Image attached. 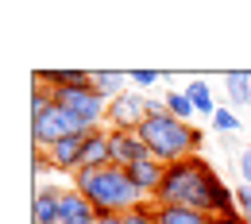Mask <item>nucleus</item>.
I'll use <instances>...</instances> for the list:
<instances>
[{"instance_id": "nucleus-20", "label": "nucleus", "mask_w": 251, "mask_h": 224, "mask_svg": "<svg viewBox=\"0 0 251 224\" xmlns=\"http://www.w3.org/2000/svg\"><path fill=\"white\" fill-rule=\"evenodd\" d=\"M240 178L244 186H251V147H240Z\"/></svg>"}, {"instance_id": "nucleus-16", "label": "nucleus", "mask_w": 251, "mask_h": 224, "mask_svg": "<svg viewBox=\"0 0 251 224\" xmlns=\"http://www.w3.org/2000/svg\"><path fill=\"white\" fill-rule=\"evenodd\" d=\"M213 128H217L220 135H236V131L244 128V120H240V112H236V108H217Z\"/></svg>"}, {"instance_id": "nucleus-18", "label": "nucleus", "mask_w": 251, "mask_h": 224, "mask_svg": "<svg viewBox=\"0 0 251 224\" xmlns=\"http://www.w3.org/2000/svg\"><path fill=\"white\" fill-rule=\"evenodd\" d=\"M127 224H158L155 217V205H139V209H131V213H124Z\"/></svg>"}, {"instance_id": "nucleus-1", "label": "nucleus", "mask_w": 251, "mask_h": 224, "mask_svg": "<svg viewBox=\"0 0 251 224\" xmlns=\"http://www.w3.org/2000/svg\"><path fill=\"white\" fill-rule=\"evenodd\" d=\"M74 190H81L89 201H93L97 217H108V213H131L139 205H151L143 201L139 190L131 186L127 170L120 166H104V170H77L74 174Z\"/></svg>"}, {"instance_id": "nucleus-15", "label": "nucleus", "mask_w": 251, "mask_h": 224, "mask_svg": "<svg viewBox=\"0 0 251 224\" xmlns=\"http://www.w3.org/2000/svg\"><path fill=\"white\" fill-rule=\"evenodd\" d=\"M162 100H166V112L170 116H178V120H186V124H193V100L186 97V89H166L162 93Z\"/></svg>"}, {"instance_id": "nucleus-11", "label": "nucleus", "mask_w": 251, "mask_h": 224, "mask_svg": "<svg viewBox=\"0 0 251 224\" xmlns=\"http://www.w3.org/2000/svg\"><path fill=\"white\" fill-rule=\"evenodd\" d=\"M93 89L104 100H116L120 93L131 89V81H127V74H120V70H93Z\"/></svg>"}, {"instance_id": "nucleus-14", "label": "nucleus", "mask_w": 251, "mask_h": 224, "mask_svg": "<svg viewBox=\"0 0 251 224\" xmlns=\"http://www.w3.org/2000/svg\"><path fill=\"white\" fill-rule=\"evenodd\" d=\"M186 97L193 100V112H197V116H209V120L217 116V104H213V89H209V81H205V77H193V81L186 85Z\"/></svg>"}, {"instance_id": "nucleus-4", "label": "nucleus", "mask_w": 251, "mask_h": 224, "mask_svg": "<svg viewBox=\"0 0 251 224\" xmlns=\"http://www.w3.org/2000/svg\"><path fill=\"white\" fill-rule=\"evenodd\" d=\"M147 100L151 97L139 93V89H127V93H120L116 100H108V131H139V124L151 116L147 112Z\"/></svg>"}, {"instance_id": "nucleus-21", "label": "nucleus", "mask_w": 251, "mask_h": 224, "mask_svg": "<svg viewBox=\"0 0 251 224\" xmlns=\"http://www.w3.org/2000/svg\"><path fill=\"white\" fill-rule=\"evenodd\" d=\"M97 221H100V224H127L124 213H108V217H97Z\"/></svg>"}, {"instance_id": "nucleus-3", "label": "nucleus", "mask_w": 251, "mask_h": 224, "mask_svg": "<svg viewBox=\"0 0 251 224\" xmlns=\"http://www.w3.org/2000/svg\"><path fill=\"white\" fill-rule=\"evenodd\" d=\"M66 135H85V124H77L70 112H62L58 104L50 108V112H43V116H35L31 120V139H35V151H47V147H54L58 139Z\"/></svg>"}, {"instance_id": "nucleus-9", "label": "nucleus", "mask_w": 251, "mask_h": 224, "mask_svg": "<svg viewBox=\"0 0 251 224\" xmlns=\"http://www.w3.org/2000/svg\"><path fill=\"white\" fill-rule=\"evenodd\" d=\"M112 166V151H108V131L97 128L85 135V151H81V170H104Z\"/></svg>"}, {"instance_id": "nucleus-23", "label": "nucleus", "mask_w": 251, "mask_h": 224, "mask_svg": "<svg viewBox=\"0 0 251 224\" xmlns=\"http://www.w3.org/2000/svg\"><path fill=\"white\" fill-rule=\"evenodd\" d=\"M248 108H251V93H248Z\"/></svg>"}, {"instance_id": "nucleus-2", "label": "nucleus", "mask_w": 251, "mask_h": 224, "mask_svg": "<svg viewBox=\"0 0 251 224\" xmlns=\"http://www.w3.org/2000/svg\"><path fill=\"white\" fill-rule=\"evenodd\" d=\"M139 135H143L151 159H158L162 166L197 155L201 143H205V131L197 128V124H186V120H178V116H170V112L147 116V120L139 124Z\"/></svg>"}, {"instance_id": "nucleus-8", "label": "nucleus", "mask_w": 251, "mask_h": 224, "mask_svg": "<svg viewBox=\"0 0 251 224\" xmlns=\"http://www.w3.org/2000/svg\"><path fill=\"white\" fill-rule=\"evenodd\" d=\"M93 221H97L93 201H89L81 190L66 186L62 190V224H93Z\"/></svg>"}, {"instance_id": "nucleus-24", "label": "nucleus", "mask_w": 251, "mask_h": 224, "mask_svg": "<svg viewBox=\"0 0 251 224\" xmlns=\"http://www.w3.org/2000/svg\"><path fill=\"white\" fill-rule=\"evenodd\" d=\"M93 224H100V221H93Z\"/></svg>"}, {"instance_id": "nucleus-7", "label": "nucleus", "mask_w": 251, "mask_h": 224, "mask_svg": "<svg viewBox=\"0 0 251 224\" xmlns=\"http://www.w3.org/2000/svg\"><path fill=\"white\" fill-rule=\"evenodd\" d=\"M35 224H62V186H39L31 205Z\"/></svg>"}, {"instance_id": "nucleus-10", "label": "nucleus", "mask_w": 251, "mask_h": 224, "mask_svg": "<svg viewBox=\"0 0 251 224\" xmlns=\"http://www.w3.org/2000/svg\"><path fill=\"white\" fill-rule=\"evenodd\" d=\"M35 81L47 89H81V85H93V74L89 70H39Z\"/></svg>"}, {"instance_id": "nucleus-12", "label": "nucleus", "mask_w": 251, "mask_h": 224, "mask_svg": "<svg viewBox=\"0 0 251 224\" xmlns=\"http://www.w3.org/2000/svg\"><path fill=\"white\" fill-rule=\"evenodd\" d=\"M155 217L158 224H209L213 217L189 209V205H155Z\"/></svg>"}, {"instance_id": "nucleus-6", "label": "nucleus", "mask_w": 251, "mask_h": 224, "mask_svg": "<svg viewBox=\"0 0 251 224\" xmlns=\"http://www.w3.org/2000/svg\"><path fill=\"white\" fill-rule=\"evenodd\" d=\"M89 135V131H85ZM85 135H66L54 147H47V162L50 170H62V174H77L81 170V151H85Z\"/></svg>"}, {"instance_id": "nucleus-5", "label": "nucleus", "mask_w": 251, "mask_h": 224, "mask_svg": "<svg viewBox=\"0 0 251 224\" xmlns=\"http://www.w3.org/2000/svg\"><path fill=\"white\" fill-rule=\"evenodd\" d=\"M108 151H112V166H120V170H131L135 162L151 159L139 131H108Z\"/></svg>"}, {"instance_id": "nucleus-22", "label": "nucleus", "mask_w": 251, "mask_h": 224, "mask_svg": "<svg viewBox=\"0 0 251 224\" xmlns=\"http://www.w3.org/2000/svg\"><path fill=\"white\" fill-rule=\"evenodd\" d=\"M209 224H228V221H209Z\"/></svg>"}, {"instance_id": "nucleus-17", "label": "nucleus", "mask_w": 251, "mask_h": 224, "mask_svg": "<svg viewBox=\"0 0 251 224\" xmlns=\"http://www.w3.org/2000/svg\"><path fill=\"white\" fill-rule=\"evenodd\" d=\"M127 81H131V89L147 93V89H155L158 81H162V74H158V70H131V74H127Z\"/></svg>"}, {"instance_id": "nucleus-19", "label": "nucleus", "mask_w": 251, "mask_h": 224, "mask_svg": "<svg viewBox=\"0 0 251 224\" xmlns=\"http://www.w3.org/2000/svg\"><path fill=\"white\" fill-rule=\"evenodd\" d=\"M236 209H240V213L251 221V186H244V182L236 186Z\"/></svg>"}, {"instance_id": "nucleus-13", "label": "nucleus", "mask_w": 251, "mask_h": 224, "mask_svg": "<svg viewBox=\"0 0 251 224\" xmlns=\"http://www.w3.org/2000/svg\"><path fill=\"white\" fill-rule=\"evenodd\" d=\"M224 93H228V108H244L251 93V74L244 70H228L224 74Z\"/></svg>"}]
</instances>
